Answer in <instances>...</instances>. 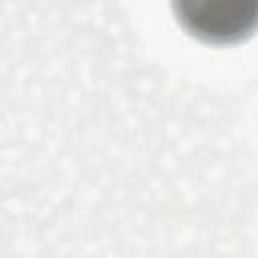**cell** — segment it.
<instances>
[{
  "label": "cell",
  "mask_w": 258,
  "mask_h": 258,
  "mask_svg": "<svg viewBox=\"0 0 258 258\" xmlns=\"http://www.w3.org/2000/svg\"><path fill=\"white\" fill-rule=\"evenodd\" d=\"M181 26L196 38L230 44L258 28V0H171Z\"/></svg>",
  "instance_id": "1"
}]
</instances>
